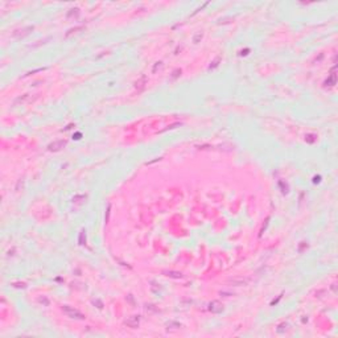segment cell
I'll use <instances>...</instances> for the list:
<instances>
[{
	"label": "cell",
	"instance_id": "1",
	"mask_svg": "<svg viewBox=\"0 0 338 338\" xmlns=\"http://www.w3.org/2000/svg\"><path fill=\"white\" fill-rule=\"evenodd\" d=\"M62 309H63V312H65V313H66V314H67L69 317H70V318H77V320H82L83 317H84V316L82 314V313H79L78 310L73 309V308H70V306H66V305H65V306L62 308Z\"/></svg>",
	"mask_w": 338,
	"mask_h": 338
},
{
	"label": "cell",
	"instance_id": "2",
	"mask_svg": "<svg viewBox=\"0 0 338 338\" xmlns=\"http://www.w3.org/2000/svg\"><path fill=\"white\" fill-rule=\"evenodd\" d=\"M209 309H210L211 312H214V313H221L223 310V306H222L221 302L213 301V302H210V305H209Z\"/></svg>",
	"mask_w": 338,
	"mask_h": 338
},
{
	"label": "cell",
	"instance_id": "3",
	"mask_svg": "<svg viewBox=\"0 0 338 338\" xmlns=\"http://www.w3.org/2000/svg\"><path fill=\"white\" fill-rule=\"evenodd\" d=\"M126 324L130 326V327H132V329H135V327H137V325H139V317H137V316L131 317L130 320L126 321Z\"/></svg>",
	"mask_w": 338,
	"mask_h": 338
},
{
	"label": "cell",
	"instance_id": "4",
	"mask_svg": "<svg viewBox=\"0 0 338 338\" xmlns=\"http://www.w3.org/2000/svg\"><path fill=\"white\" fill-rule=\"evenodd\" d=\"M65 144H66V141H57V143H53V144H50V145H49V150L50 151H58V150H61V148H63L65 147Z\"/></svg>",
	"mask_w": 338,
	"mask_h": 338
},
{
	"label": "cell",
	"instance_id": "5",
	"mask_svg": "<svg viewBox=\"0 0 338 338\" xmlns=\"http://www.w3.org/2000/svg\"><path fill=\"white\" fill-rule=\"evenodd\" d=\"M168 276H175V277H181L182 275H181V273H178V272H176V273H175V272H168Z\"/></svg>",
	"mask_w": 338,
	"mask_h": 338
}]
</instances>
